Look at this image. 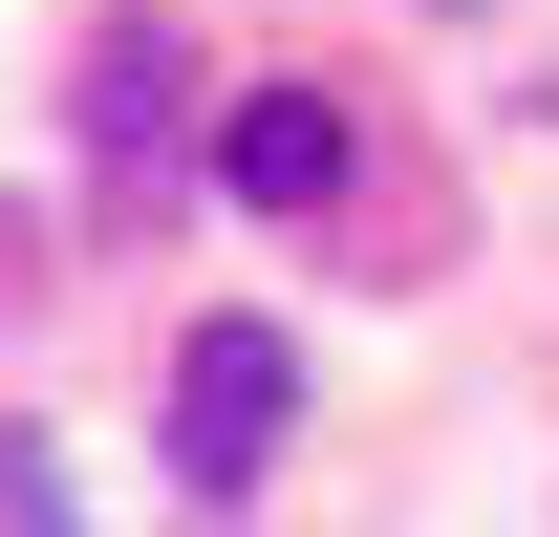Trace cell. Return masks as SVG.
I'll return each instance as SVG.
<instances>
[{
    "label": "cell",
    "instance_id": "cell-1",
    "mask_svg": "<svg viewBox=\"0 0 559 537\" xmlns=\"http://www.w3.org/2000/svg\"><path fill=\"white\" fill-rule=\"evenodd\" d=\"M280 430H301V344L280 323H194L173 344V473H194V494H259Z\"/></svg>",
    "mask_w": 559,
    "mask_h": 537
},
{
    "label": "cell",
    "instance_id": "cell-2",
    "mask_svg": "<svg viewBox=\"0 0 559 537\" xmlns=\"http://www.w3.org/2000/svg\"><path fill=\"white\" fill-rule=\"evenodd\" d=\"M173 130H194V44L173 22H108L86 44V172L108 194H173Z\"/></svg>",
    "mask_w": 559,
    "mask_h": 537
},
{
    "label": "cell",
    "instance_id": "cell-3",
    "mask_svg": "<svg viewBox=\"0 0 559 537\" xmlns=\"http://www.w3.org/2000/svg\"><path fill=\"white\" fill-rule=\"evenodd\" d=\"M215 194L237 215H323L345 194V86H237L215 108Z\"/></svg>",
    "mask_w": 559,
    "mask_h": 537
},
{
    "label": "cell",
    "instance_id": "cell-4",
    "mask_svg": "<svg viewBox=\"0 0 559 537\" xmlns=\"http://www.w3.org/2000/svg\"><path fill=\"white\" fill-rule=\"evenodd\" d=\"M0 537H86V516H66V452H44V430H0Z\"/></svg>",
    "mask_w": 559,
    "mask_h": 537
}]
</instances>
